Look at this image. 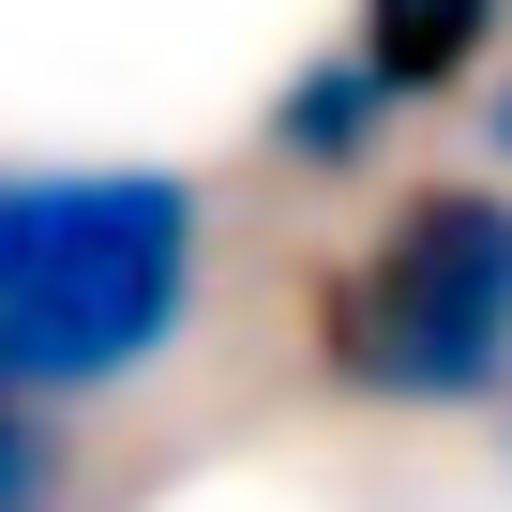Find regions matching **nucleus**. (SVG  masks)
Returning <instances> with one entry per match:
<instances>
[{
	"instance_id": "nucleus-4",
	"label": "nucleus",
	"mask_w": 512,
	"mask_h": 512,
	"mask_svg": "<svg viewBox=\"0 0 512 512\" xmlns=\"http://www.w3.org/2000/svg\"><path fill=\"white\" fill-rule=\"evenodd\" d=\"M377 61L347 46V61H302L287 91H272V151H302V166H362V136H377Z\"/></svg>"
},
{
	"instance_id": "nucleus-6",
	"label": "nucleus",
	"mask_w": 512,
	"mask_h": 512,
	"mask_svg": "<svg viewBox=\"0 0 512 512\" xmlns=\"http://www.w3.org/2000/svg\"><path fill=\"white\" fill-rule=\"evenodd\" d=\"M0 437H31V422H16V377H0Z\"/></svg>"
},
{
	"instance_id": "nucleus-3",
	"label": "nucleus",
	"mask_w": 512,
	"mask_h": 512,
	"mask_svg": "<svg viewBox=\"0 0 512 512\" xmlns=\"http://www.w3.org/2000/svg\"><path fill=\"white\" fill-rule=\"evenodd\" d=\"M482 31H497V0H362V61H377L392 106L452 91V76L482 61Z\"/></svg>"
},
{
	"instance_id": "nucleus-5",
	"label": "nucleus",
	"mask_w": 512,
	"mask_h": 512,
	"mask_svg": "<svg viewBox=\"0 0 512 512\" xmlns=\"http://www.w3.org/2000/svg\"><path fill=\"white\" fill-rule=\"evenodd\" d=\"M0 512H46V437H0Z\"/></svg>"
},
{
	"instance_id": "nucleus-2",
	"label": "nucleus",
	"mask_w": 512,
	"mask_h": 512,
	"mask_svg": "<svg viewBox=\"0 0 512 512\" xmlns=\"http://www.w3.org/2000/svg\"><path fill=\"white\" fill-rule=\"evenodd\" d=\"M317 362L362 407H482L512 377V196L497 181H422L332 272Z\"/></svg>"
},
{
	"instance_id": "nucleus-1",
	"label": "nucleus",
	"mask_w": 512,
	"mask_h": 512,
	"mask_svg": "<svg viewBox=\"0 0 512 512\" xmlns=\"http://www.w3.org/2000/svg\"><path fill=\"white\" fill-rule=\"evenodd\" d=\"M196 317V181L166 166H0V377L121 392Z\"/></svg>"
},
{
	"instance_id": "nucleus-7",
	"label": "nucleus",
	"mask_w": 512,
	"mask_h": 512,
	"mask_svg": "<svg viewBox=\"0 0 512 512\" xmlns=\"http://www.w3.org/2000/svg\"><path fill=\"white\" fill-rule=\"evenodd\" d=\"M497 151H512V91H497Z\"/></svg>"
}]
</instances>
